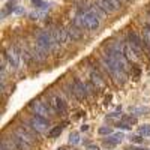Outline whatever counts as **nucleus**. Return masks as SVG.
Listing matches in <instances>:
<instances>
[{
    "label": "nucleus",
    "mask_w": 150,
    "mask_h": 150,
    "mask_svg": "<svg viewBox=\"0 0 150 150\" xmlns=\"http://www.w3.org/2000/svg\"><path fill=\"white\" fill-rule=\"evenodd\" d=\"M102 60H104V65H105L107 71L111 74V77L116 80L117 84H125V83H126L128 72L122 69V66L117 63V60L114 59V56H112L110 51L102 54Z\"/></svg>",
    "instance_id": "nucleus-1"
},
{
    "label": "nucleus",
    "mask_w": 150,
    "mask_h": 150,
    "mask_svg": "<svg viewBox=\"0 0 150 150\" xmlns=\"http://www.w3.org/2000/svg\"><path fill=\"white\" fill-rule=\"evenodd\" d=\"M75 26L80 29H87V30H96L99 27V18L95 12L87 9L86 12H80L74 20Z\"/></svg>",
    "instance_id": "nucleus-2"
},
{
    "label": "nucleus",
    "mask_w": 150,
    "mask_h": 150,
    "mask_svg": "<svg viewBox=\"0 0 150 150\" xmlns=\"http://www.w3.org/2000/svg\"><path fill=\"white\" fill-rule=\"evenodd\" d=\"M36 44L39 45L42 50H45L47 53H51L59 47V44L56 42V39L53 38L51 32L48 30H41L36 35Z\"/></svg>",
    "instance_id": "nucleus-3"
},
{
    "label": "nucleus",
    "mask_w": 150,
    "mask_h": 150,
    "mask_svg": "<svg viewBox=\"0 0 150 150\" xmlns=\"http://www.w3.org/2000/svg\"><path fill=\"white\" fill-rule=\"evenodd\" d=\"M20 57L21 54L17 51L15 47H9L6 51V62L11 68V71H17L20 68Z\"/></svg>",
    "instance_id": "nucleus-4"
},
{
    "label": "nucleus",
    "mask_w": 150,
    "mask_h": 150,
    "mask_svg": "<svg viewBox=\"0 0 150 150\" xmlns=\"http://www.w3.org/2000/svg\"><path fill=\"white\" fill-rule=\"evenodd\" d=\"M14 135L20 137L21 140H24V141H26L27 144H30V146H33V144H35V135L29 131V128L23 126V125H20V126H17V128H15Z\"/></svg>",
    "instance_id": "nucleus-5"
},
{
    "label": "nucleus",
    "mask_w": 150,
    "mask_h": 150,
    "mask_svg": "<svg viewBox=\"0 0 150 150\" xmlns=\"http://www.w3.org/2000/svg\"><path fill=\"white\" fill-rule=\"evenodd\" d=\"M30 126L36 131V132H45L47 128H48V120L42 116H38L35 114L32 119H30Z\"/></svg>",
    "instance_id": "nucleus-6"
},
{
    "label": "nucleus",
    "mask_w": 150,
    "mask_h": 150,
    "mask_svg": "<svg viewBox=\"0 0 150 150\" xmlns=\"http://www.w3.org/2000/svg\"><path fill=\"white\" fill-rule=\"evenodd\" d=\"M51 35H53V38L56 39V42L60 45V44H66L68 41H69V35H68V30L66 29H63V27H60V26H56V27H53L51 30Z\"/></svg>",
    "instance_id": "nucleus-7"
},
{
    "label": "nucleus",
    "mask_w": 150,
    "mask_h": 150,
    "mask_svg": "<svg viewBox=\"0 0 150 150\" xmlns=\"http://www.w3.org/2000/svg\"><path fill=\"white\" fill-rule=\"evenodd\" d=\"M72 93L77 96L78 99H86V98H87V87H86V84H84L80 78H75V80H74Z\"/></svg>",
    "instance_id": "nucleus-8"
},
{
    "label": "nucleus",
    "mask_w": 150,
    "mask_h": 150,
    "mask_svg": "<svg viewBox=\"0 0 150 150\" xmlns=\"http://www.w3.org/2000/svg\"><path fill=\"white\" fill-rule=\"evenodd\" d=\"M128 41H129L128 44H129V45H131L138 54L143 51L144 44H143V41H141V38L137 35V33H129V35H128Z\"/></svg>",
    "instance_id": "nucleus-9"
},
{
    "label": "nucleus",
    "mask_w": 150,
    "mask_h": 150,
    "mask_svg": "<svg viewBox=\"0 0 150 150\" xmlns=\"http://www.w3.org/2000/svg\"><path fill=\"white\" fill-rule=\"evenodd\" d=\"M32 108H33V111H35V114H38V116H42V117H45V119L50 116V107L45 105V104L41 102V101H33V102H32Z\"/></svg>",
    "instance_id": "nucleus-10"
},
{
    "label": "nucleus",
    "mask_w": 150,
    "mask_h": 150,
    "mask_svg": "<svg viewBox=\"0 0 150 150\" xmlns=\"http://www.w3.org/2000/svg\"><path fill=\"white\" fill-rule=\"evenodd\" d=\"M122 51H123L125 57L128 59L129 63H137V62H138V53H137V51H135V50H134L129 44H125V45H123V48H122Z\"/></svg>",
    "instance_id": "nucleus-11"
},
{
    "label": "nucleus",
    "mask_w": 150,
    "mask_h": 150,
    "mask_svg": "<svg viewBox=\"0 0 150 150\" xmlns=\"http://www.w3.org/2000/svg\"><path fill=\"white\" fill-rule=\"evenodd\" d=\"M125 138L123 134L119 132V134H112V135H108L107 137V140H104V146L105 147H114L116 144L122 143V140Z\"/></svg>",
    "instance_id": "nucleus-12"
},
{
    "label": "nucleus",
    "mask_w": 150,
    "mask_h": 150,
    "mask_svg": "<svg viewBox=\"0 0 150 150\" xmlns=\"http://www.w3.org/2000/svg\"><path fill=\"white\" fill-rule=\"evenodd\" d=\"M32 56H33V59H35L36 62H44V60L47 59L48 53L45 51V50H42L38 44H35L33 48H32Z\"/></svg>",
    "instance_id": "nucleus-13"
},
{
    "label": "nucleus",
    "mask_w": 150,
    "mask_h": 150,
    "mask_svg": "<svg viewBox=\"0 0 150 150\" xmlns=\"http://www.w3.org/2000/svg\"><path fill=\"white\" fill-rule=\"evenodd\" d=\"M51 105L57 112H60V114H65L66 112V105H65L63 99H62L60 96H53L51 98Z\"/></svg>",
    "instance_id": "nucleus-14"
},
{
    "label": "nucleus",
    "mask_w": 150,
    "mask_h": 150,
    "mask_svg": "<svg viewBox=\"0 0 150 150\" xmlns=\"http://www.w3.org/2000/svg\"><path fill=\"white\" fill-rule=\"evenodd\" d=\"M11 141H12V144H14V147H15V150H30V144H27L24 140H21L20 137H17V135H12L11 137Z\"/></svg>",
    "instance_id": "nucleus-15"
},
{
    "label": "nucleus",
    "mask_w": 150,
    "mask_h": 150,
    "mask_svg": "<svg viewBox=\"0 0 150 150\" xmlns=\"http://www.w3.org/2000/svg\"><path fill=\"white\" fill-rule=\"evenodd\" d=\"M68 35H69V39H72V41H80V39H83V32H81L80 27H77V26H71V27L68 29Z\"/></svg>",
    "instance_id": "nucleus-16"
},
{
    "label": "nucleus",
    "mask_w": 150,
    "mask_h": 150,
    "mask_svg": "<svg viewBox=\"0 0 150 150\" xmlns=\"http://www.w3.org/2000/svg\"><path fill=\"white\" fill-rule=\"evenodd\" d=\"M90 77H92V83L96 86V89H102V87L105 86V81L101 78V75H99L95 69L90 72Z\"/></svg>",
    "instance_id": "nucleus-17"
},
{
    "label": "nucleus",
    "mask_w": 150,
    "mask_h": 150,
    "mask_svg": "<svg viewBox=\"0 0 150 150\" xmlns=\"http://www.w3.org/2000/svg\"><path fill=\"white\" fill-rule=\"evenodd\" d=\"M96 2H98V6L101 9H104L107 14H112V12H116L114 6L110 3V0H96Z\"/></svg>",
    "instance_id": "nucleus-18"
},
{
    "label": "nucleus",
    "mask_w": 150,
    "mask_h": 150,
    "mask_svg": "<svg viewBox=\"0 0 150 150\" xmlns=\"http://www.w3.org/2000/svg\"><path fill=\"white\" fill-rule=\"evenodd\" d=\"M129 111H131V114H134V116H141V114L149 112L150 108H147V107H131Z\"/></svg>",
    "instance_id": "nucleus-19"
},
{
    "label": "nucleus",
    "mask_w": 150,
    "mask_h": 150,
    "mask_svg": "<svg viewBox=\"0 0 150 150\" xmlns=\"http://www.w3.org/2000/svg\"><path fill=\"white\" fill-rule=\"evenodd\" d=\"M89 9H90L92 12H95V14L98 15V18H99V20H104V18H105V15H107V12H105L104 9L99 8V6H98V3H96V5H93V6H90Z\"/></svg>",
    "instance_id": "nucleus-20"
},
{
    "label": "nucleus",
    "mask_w": 150,
    "mask_h": 150,
    "mask_svg": "<svg viewBox=\"0 0 150 150\" xmlns=\"http://www.w3.org/2000/svg\"><path fill=\"white\" fill-rule=\"evenodd\" d=\"M62 131H63V126H62V125H57V126H54L51 131L48 132V137L50 138H57V137L62 134Z\"/></svg>",
    "instance_id": "nucleus-21"
},
{
    "label": "nucleus",
    "mask_w": 150,
    "mask_h": 150,
    "mask_svg": "<svg viewBox=\"0 0 150 150\" xmlns=\"http://www.w3.org/2000/svg\"><path fill=\"white\" fill-rule=\"evenodd\" d=\"M122 122H123V123H126L128 126H132V125L137 123V117L132 116V114H131V116H123V117H122Z\"/></svg>",
    "instance_id": "nucleus-22"
},
{
    "label": "nucleus",
    "mask_w": 150,
    "mask_h": 150,
    "mask_svg": "<svg viewBox=\"0 0 150 150\" xmlns=\"http://www.w3.org/2000/svg\"><path fill=\"white\" fill-rule=\"evenodd\" d=\"M80 134L78 132H72L71 135H69V143L71 144H74V146H77V144H80Z\"/></svg>",
    "instance_id": "nucleus-23"
},
{
    "label": "nucleus",
    "mask_w": 150,
    "mask_h": 150,
    "mask_svg": "<svg viewBox=\"0 0 150 150\" xmlns=\"http://www.w3.org/2000/svg\"><path fill=\"white\" fill-rule=\"evenodd\" d=\"M138 134L144 137H150V125H143L138 128Z\"/></svg>",
    "instance_id": "nucleus-24"
},
{
    "label": "nucleus",
    "mask_w": 150,
    "mask_h": 150,
    "mask_svg": "<svg viewBox=\"0 0 150 150\" xmlns=\"http://www.w3.org/2000/svg\"><path fill=\"white\" fill-rule=\"evenodd\" d=\"M99 134H101V135H112V129L110 128V126H101V128H99V131H98Z\"/></svg>",
    "instance_id": "nucleus-25"
},
{
    "label": "nucleus",
    "mask_w": 150,
    "mask_h": 150,
    "mask_svg": "<svg viewBox=\"0 0 150 150\" xmlns=\"http://www.w3.org/2000/svg\"><path fill=\"white\" fill-rule=\"evenodd\" d=\"M144 42H146V45L150 48V27H147V29L144 30Z\"/></svg>",
    "instance_id": "nucleus-26"
},
{
    "label": "nucleus",
    "mask_w": 150,
    "mask_h": 150,
    "mask_svg": "<svg viewBox=\"0 0 150 150\" xmlns=\"http://www.w3.org/2000/svg\"><path fill=\"white\" fill-rule=\"evenodd\" d=\"M33 2V5L36 6V8H42V9H47V3H44L42 0H32Z\"/></svg>",
    "instance_id": "nucleus-27"
},
{
    "label": "nucleus",
    "mask_w": 150,
    "mask_h": 150,
    "mask_svg": "<svg viewBox=\"0 0 150 150\" xmlns=\"http://www.w3.org/2000/svg\"><path fill=\"white\" fill-rule=\"evenodd\" d=\"M44 15H45V12H32L30 18H32V20H38V18H41V17H44Z\"/></svg>",
    "instance_id": "nucleus-28"
},
{
    "label": "nucleus",
    "mask_w": 150,
    "mask_h": 150,
    "mask_svg": "<svg viewBox=\"0 0 150 150\" xmlns=\"http://www.w3.org/2000/svg\"><path fill=\"white\" fill-rule=\"evenodd\" d=\"M131 141L135 143V144H141L143 143V138H141V137H138V135H132L131 137Z\"/></svg>",
    "instance_id": "nucleus-29"
},
{
    "label": "nucleus",
    "mask_w": 150,
    "mask_h": 150,
    "mask_svg": "<svg viewBox=\"0 0 150 150\" xmlns=\"http://www.w3.org/2000/svg\"><path fill=\"white\" fill-rule=\"evenodd\" d=\"M110 3H111L112 6H114V9H116V11L120 8V0H110Z\"/></svg>",
    "instance_id": "nucleus-30"
},
{
    "label": "nucleus",
    "mask_w": 150,
    "mask_h": 150,
    "mask_svg": "<svg viewBox=\"0 0 150 150\" xmlns=\"http://www.w3.org/2000/svg\"><path fill=\"white\" fill-rule=\"evenodd\" d=\"M108 117L110 119H117V117H120V114L119 112H111V114H108Z\"/></svg>",
    "instance_id": "nucleus-31"
},
{
    "label": "nucleus",
    "mask_w": 150,
    "mask_h": 150,
    "mask_svg": "<svg viewBox=\"0 0 150 150\" xmlns=\"http://www.w3.org/2000/svg\"><path fill=\"white\" fill-rule=\"evenodd\" d=\"M87 150H99V147L96 144H90V146H87Z\"/></svg>",
    "instance_id": "nucleus-32"
},
{
    "label": "nucleus",
    "mask_w": 150,
    "mask_h": 150,
    "mask_svg": "<svg viewBox=\"0 0 150 150\" xmlns=\"http://www.w3.org/2000/svg\"><path fill=\"white\" fill-rule=\"evenodd\" d=\"M87 129H89V126H87V125H83V126H81V131H87Z\"/></svg>",
    "instance_id": "nucleus-33"
},
{
    "label": "nucleus",
    "mask_w": 150,
    "mask_h": 150,
    "mask_svg": "<svg viewBox=\"0 0 150 150\" xmlns=\"http://www.w3.org/2000/svg\"><path fill=\"white\" fill-rule=\"evenodd\" d=\"M59 150H66V149H65V147H62V149H59Z\"/></svg>",
    "instance_id": "nucleus-34"
}]
</instances>
